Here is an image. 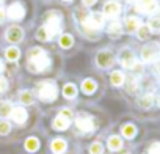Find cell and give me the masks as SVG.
I'll list each match as a JSON object with an SVG mask.
<instances>
[{"instance_id": "cell-1", "label": "cell", "mask_w": 160, "mask_h": 154, "mask_svg": "<svg viewBox=\"0 0 160 154\" xmlns=\"http://www.w3.org/2000/svg\"><path fill=\"white\" fill-rule=\"evenodd\" d=\"M71 18V13H68V8L57 5L49 7L39 18V24L35 28V41L36 43H55L57 36L61 35L64 30H68V19Z\"/></svg>"}, {"instance_id": "cell-2", "label": "cell", "mask_w": 160, "mask_h": 154, "mask_svg": "<svg viewBox=\"0 0 160 154\" xmlns=\"http://www.w3.org/2000/svg\"><path fill=\"white\" fill-rule=\"evenodd\" d=\"M71 19L77 32L90 43H96L101 39L107 24V19L99 10H87L80 5H75L72 8Z\"/></svg>"}, {"instance_id": "cell-3", "label": "cell", "mask_w": 160, "mask_h": 154, "mask_svg": "<svg viewBox=\"0 0 160 154\" xmlns=\"http://www.w3.org/2000/svg\"><path fill=\"white\" fill-rule=\"evenodd\" d=\"M24 68L32 75H47L55 69V55L42 44H33L24 52Z\"/></svg>"}, {"instance_id": "cell-4", "label": "cell", "mask_w": 160, "mask_h": 154, "mask_svg": "<svg viewBox=\"0 0 160 154\" xmlns=\"http://www.w3.org/2000/svg\"><path fill=\"white\" fill-rule=\"evenodd\" d=\"M36 0H7L5 11H7V21L11 24H21L24 25L36 14Z\"/></svg>"}, {"instance_id": "cell-5", "label": "cell", "mask_w": 160, "mask_h": 154, "mask_svg": "<svg viewBox=\"0 0 160 154\" xmlns=\"http://www.w3.org/2000/svg\"><path fill=\"white\" fill-rule=\"evenodd\" d=\"M33 93L36 96V102L52 105L60 99V85L55 79H42L35 84Z\"/></svg>"}, {"instance_id": "cell-6", "label": "cell", "mask_w": 160, "mask_h": 154, "mask_svg": "<svg viewBox=\"0 0 160 154\" xmlns=\"http://www.w3.org/2000/svg\"><path fill=\"white\" fill-rule=\"evenodd\" d=\"M74 127L80 132V134H91L98 129V120L93 113L87 112V110H80L75 112L74 120H72Z\"/></svg>"}, {"instance_id": "cell-7", "label": "cell", "mask_w": 160, "mask_h": 154, "mask_svg": "<svg viewBox=\"0 0 160 154\" xmlns=\"http://www.w3.org/2000/svg\"><path fill=\"white\" fill-rule=\"evenodd\" d=\"M2 38H3V41L7 44L21 46V44H24V41L27 38V30L21 24H11V22H8L5 25V28H3Z\"/></svg>"}, {"instance_id": "cell-8", "label": "cell", "mask_w": 160, "mask_h": 154, "mask_svg": "<svg viewBox=\"0 0 160 154\" xmlns=\"http://www.w3.org/2000/svg\"><path fill=\"white\" fill-rule=\"evenodd\" d=\"M93 63L101 71H110L116 63V54L110 47H102V49L94 52Z\"/></svg>"}, {"instance_id": "cell-9", "label": "cell", "mask_w": 160, "mask_h": 154, "mask_svg": "<svg viewBox=\"0 0 160 154\" xmlns=\"http://www.w3.org/2000/svg\"><path fill=\"white\" fill-rule=\"evenodd\" d=\"M74 109L71 107H61L57 115L52 118V129L57 132H64L72 126V120H74Z\"/></svg>"}, {"instance_id": "cell-10", "label": "cell", "mask_w": 160, "mask_h": 154, "mask_svg": "<svg viewBox=\"0 0 160 154\" xmlns=\"http://www.w3.org/2000/svg\"><path fill=\"white\" fill-rule=\"evenodd\" d=\"M99 11L104 14L107 21L119 19L124 11V2H119V0H104Z\"/></svg>"}, {"instance_id": "cell-11", "label": "cell", "mask_w": 160, "mask_h": 154, "mask_svg": "<svg viewBox=\"0 0 160 154\" xmlns=\"http://www.w3.org/2000/svg\"><path fill=\"white\" fill-rule=\"evenodd\" d=\"M78 91L82 93L85 98H93L96 95H99L101 91V82L98 77L94 75H85L78 84Z\"/></svg>"}, {"instance_id": "cell-12", "label": "cell", "mask_w": 160, "mask_h": 154, "mask_svg": "<svg viewBox=\"0 0 160 154\" xmlns=\"http://www.w3.org/2000/svg\"><path fill=\"white\" fill-rule=\"evenodd\" d=\"M116 61L121 64V68L129 69V71H132L133 66L138 63L137 55H135V52H133L130 47H122V49H119V52H118V55H116Z\"/></svg>"}, {"instance_id": "cell-13", "label": "cell", "mask_w": 160, "mask_h": 154, "mask_svg": "<svg viewBox=\"0 0 160 154\" xmlns=\"http://www.w3.org/2000/svg\"><path fill=\"white\" fill-rule=\"evenodd\" d=\"M135 13L144 14V16H152L158 11V2L157 0H133L132 2Z\"/></svg>"}, {"instance_id": "cell-14", "label": "cell", "mask_w": 160, "mask_h": 154, "mask_svg": "<svg viewBox=\"0 0 160 154\" xmlns=\"http://www.w3.org/2000/svg\"><path fill=\"white\" fill-rule=\"evenodd\" d=\"M55 44H57V47H58L61 52H71V50H74V47L77 46V39H75V35H74L72 32L64 30L61 35L57 36Z\"/></svg>"}, {"instance_id": "cell-15", "label": "cell", "mask_w": 160, "mask_h": 154, "mask_svg": "<svg viewBox=\"0 0 160 154\" xmlns=\"http://www.w3.org/2000/svg\"><path fill=\"white\" fill-rule=\"evenodd\" d=\"M24 57V52L19 46H11V44H7L2 50V58L5 60L7 64H18Z\"/></svg>"}, {"instance_id": "cell-16", "label": "cell", "mask_w": 160, "mask_h": 154, "mask_svg": "<svg viewBox=\"0 0 160 154\" xmlns=\"http://www.w3.org/2000/svg\"><path fill=\"white\" fill-rule=\"evenodd\" d=\"M28 118H30L28 107H24V105H19V104L13 105V110H11V115H10V120H11L13 124L24 126V124H27Z\"/></svg>"}, {"instance_id": "cell-17", "label": "cell", "mask_w": 160, "mask_h": 154, "mask_svg": "<svg viewBox=\"0 0 160 154\" xmlns=\"http://www.w3.org/2000/svg\"><path fill=\"white\" fill-rule=\"evenodd\" d=\"M160 57V46L157 43H149L141 47L140 50V58L143 63H152Z\"/></svg>"}, {"instance_id": "cell-18", "label": "cell", "mask_w": 160, "mask_h": 154, "mask_svg": "<svg viewBox=\"0 0 160 154\" xmlns=\"http://www.w3.org/2000/svg\"><path fill=\"white\" fill-rule=\"evenodd\" d=\"M60 95H61V98L64 99V101H68V102H74L77 98H78V95H80V91H78V85L75 84V82H64L61 87H60Z\"/></svg>"}, {"instance_id": "cell-19", "label": "cell", "mask_w": 160, "mask_h": 154, "mask_svg": "<svg viewBox=\"0 0 160 154\" xmlns=\"http://www.w3.org/2000/svg\"><path fill=\"white\" fill-rule=\"evenodd\" d=\"M16 104L24 105V107H33L36 104V96L33 93L32 88H22L19 90L18 96H16Z\"/></svg>"}, {"instance_id": "cell-20", "label": "cell", "mask_w": 160, "mask_h": 154, "mask_svg": "<svg viewBox=\"0 0 160 154\" xmlns=\"http://www.w3.org/2000/svg\"><path fill=\"white\" fill-rule=\"evenodd\" d=\"M104 32L108 35V38L112 39H118L124 35V27H122V22L119 19H115V21H107L105 24V28Z\"/></svg>"}, {"instance_id": "cell-21", "label": "cell", "mask_w": 160, "mask_h": 154, "mask_svg": "<svg viewBox=\"0 0 160 154\" xmlns=\"http://www.w3.org/2000/svg\"><path fill=\"white\" fill-rule=\"evenodd\" d=\"M122 27H124V32L130 33V35H135V32L140 28V25L143 24L141 19L137 16V14H127L122 21Z\"/></svg>"}, {"instance_id": "cell-22", "label": "cell", "mask_w": 160, "mask_h": 154, "mask_svg": "<svg viewBox=\"0 0 160 154\" xmlns=\"http://www.w3.org/2000/svg\"><path fill=\"white\" fill-rule=\"evenodd\" d=\"M126 72L121 71V69H110V74H108V80H110V85L115 87V88H121L124 87V82H126Z\"/></svg>"}, {"instance_id": "cell-23", "label": "cell", "mask_w": 160, "mask_h": 154, "mask_svg": "<svg viewBox=\"0 0 160 154\" xmlns=\"http://www.w3.org/2000/svg\"><path fill=\"white\" fill-rule=\"evenodd\" d=\"M66 149H68V141L64 138L57 137L50 141V151L53 154H63V152H66Z\"/></svg>"}, {"instance_id": "cell-24", "label": "cell", "mask_w": 160, "mask_h": 154, "mask_svg": "<svg viewBox=\"0 0 160 154\" xmlns=\"http://www.w3.org/2000/svg\"><path fill=\"white\" fill-rule=\"evenodd\" d=\"M13 105L14 104L10 99H0V120H10Z\"/></svg>"}, {"instance_id": "cell-25", "label": "cell", "mask_w": 160, "mask_h": 154, "mask_svg": "<svg viewBox=\"0 0 160 154\" xmlns=\"http://www.w3.org/2000/svg\"><path fill=\"white\" fill-rule=\"evenodd\" d=\"M121 135L127 140H132L137 135V126L133 123H126L121 126Z\"/></svg>"}, {"instance_id": "cell-26", "label": "cell", "mask_w": 160, "mask_h": 154, "mask_svg": "<svg viewBox=\"0 0 160 154\" xmlns=\"http://www.w3.org/2000/svg\"><path fill=\"white\" fill-rule=\"evenodd\" d=\"M24 148H25V151H28V152H36V151L39 149V138L35 137V135L27 137L25 141H24Z\"/></svg>"}, {"instance_id": "cell-27", "label": "cell", "mask_w": 160, "mask_h": 154, "mask_svg": "<svg viewBox=\"0 0 160 154\" xmlns=\"http://www.w3.org/2000/svg\"><path fill=\"white\" fill-rule=\"evenodd\" d=\"M107 146L110 151H121L122 149V138L119 135H110L107 138Z\"/></svg>"}, {"instance_id": "cell-28", "label": "cell", "mask_w": 160, "mask_h": 154, "mask_svg": "<svg viewBox=\"0 0 160 154\" xmlns=\"http://www.w3.org/2000/svg\"><path fill=\"white\" fill-rule=\"evenodd\" d=\"M137 102H138V105L141 109H151L154 105V95L152 93H146V95L140 96Z\"/></svg>"}, {"instance_id": "cell-29", "label": "cell", "mask_w": 160, "mask_h": 154, "mask_svg": "<svg viewBox=\"0 0 160 154\" xmlns=\"http://www.w3.org/2000/svg\"><path fill=\"white\" fill-rule=\"evenodd\" d=\"M13 131V123L10 120H0V137H7Z\"/></svg>"}, {"instance_id": "cell-30", "label": "cell", "mask_w": 160, "mask_h": 154, "mask_svg": "<svg viewBox=\"0 0 160 154\" xmlns=\"http://www.w3.org/2000/svg\"><path fill=\"white\" fill-rule=\"evenodd\" d=\"M135 35H137V38H138L140 41H148V39H149V36H151V30L148 28V25H146V24H141V25H140V28L135 32Z\"/></svg>"}, {"instance_id": "cell-31", "label": "cell", "mask_w": 160, "mask_h": 154, "mask_svg": "<svg viewBox=\"0 0 160 154\" xmlns=\"http://www.w3.org/2000/svg\"><path fill=\"white\" fill-rule=\"evenodd\" d=\"M146 25L151 30V33H160V18H151Z\"/></svg>"}, {"instance_id": "cell-32", "label": "cell", "mask_w": 160, "mask_h": 154, "mask_svg": "<svg viewBox=\"0 0 160 154\" xmlns=\"http://www.w3.org/2000/svg\"><path fill=\"white\" fill-rule=\"evenodd\" d=\"M8 90H10V79L5 74H2L0 75V96L8 93Z\"/></svg>"}, {"instance_id": "cell-33", "label": "cell", "mask_w": 160, "mask_h": 154, "mask_svg": "<svg viewBox=\"0 0 160 154\" xmlns=\"http://www.w3.org/2000/svg\"><path fill=\"white\" fill-rule=\"evenodd\" d=\"M99 2H101V0H78V5L87 8V10H96Z\"/></svg>"}, {"instance_id": "cell-34", "label": "cell", "mask_w": 160, "mask_h": 154, "mask_svg": "<svg viewBox=\"0 0 160 154\" xmlns=\"http://www.w3.org/2000/svg\"><path fill=\"white\" fill-rule=\"evenodd\" d=\"M104 152V146L101 141H94L90 146V154H102Z\"/></svg>"}, {"instance_id": "cell-35", "label": "cell", "mask_w": 160, "mask_h": 154, "mask_svg": "<svg viewBox=\"0 0 160 154\" xmlns=\"http://www.w3.org/2000/svg\"><path fill=\"white\" fill-rule=\"evenodd\" d=\"M55 2L64 8H74L75 5H78V0H55Z\"/></svg>"}, {"instance_id": "cell-36", "label": "cell", "mask_w": 160, "mask_h": 154, "mask_svg": "<svg viewBox=\"0 0 160 154\" xmlns=\"http://www.w3.org/2000/svg\"><path fill=\"white\" fill-rule=\"evenodd\" d=\"M7 11H5V5H0V27L7 25Z\"/></svg>"}, {"instance_id": "cell-37", "label": "cell", "mask_w": 160, "mask_h": 154, "mask_svg": "<svg viewBox=\"0 0 160 154\" xmlns=\"http://www.w3.org/2000/svg\"><path fill=\"white\" fill-rule=\"evenodd\" d=\"M149 154H160V143L155 141L149 146Z\"/></svg>"}, {"instance_id": "cell-38", "label": "cell", "mask_w": 160, "mask_h": 154, "mask_svg": "<svg viewBox=\"0 0 160 154\" xmlns=\"http://www.w3.org/2000/svg\"><path fill=\"white\" fill-rule=\"evenodd\" d=\"M7 72V63H5V60L0 57V75L2 74H5Z\"/></svg>"}, {"instance_id": "cell-39", "label": "cell", "mask_w": 160, "mask_h": 154, "mask_svg": "<svg viewBox=\"0 0 160 154\" xmlns=\"http://www.w3.org/2000/svg\"><path fill=\"white\" fill-rule=\"evenodd\" d=\"M155 69H157V72L160 74V57L155 60Z\"/></svg>"}, {"instance_id": "cell-40", "label": "cell", "mask_w": 160, "mask_h": 154, "mask_svg": "<svg viewBox=\"0 0 160 154\" xmlns=\"http://www.w3.org/2000/svg\"><path fill=\"white\" fill-rule=\"evenodd\" d=\"M7 3V0H0V5H5Z\"/></svg>"}, {"instance_id": "cell-41", "label": "cell", "mask_w": 160, "mask_h": 154, "mask_svg": "<svg viewBox=\"0 0 160 154\" xmlns=\"http://www.w3.org/2000/svg\"><path fill=\"white\" fill-rule=\"evenodd\" d=\"M42 2H50V0H42Z\"/></svg>"}, {"instance_id": "cell-42", "label": "cell", "mask_w": 160, "mask_h": 154, "mask_svg": "<svg viewBox=\"0 0 160 154\" xmlns=\"http://www.w3.org/2000/svg\"><path fill=\"white\" fill-rule=\"evenodd\" d=\"M119 2H126V0H119Z\"/></svg>"}]
</instances>
